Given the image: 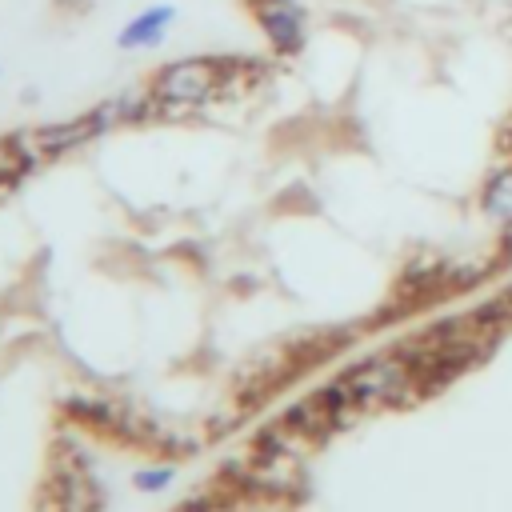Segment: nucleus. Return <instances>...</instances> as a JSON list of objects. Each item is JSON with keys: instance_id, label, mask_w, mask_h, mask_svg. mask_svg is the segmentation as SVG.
I'll return each instance as SVG.
<instances>
[{"instance_id": "f257e3e1", "label": "nucleus", "mask_w": 512, "mask_h": 512, "mask_svg": "<svg viewBox=\"0 0 512 512\" xmlns=\"http://www.w3.org/2000/svg\"><path fill=\"white\" fill-rule=\"evenodd\" d=\"M232 68H236V60H224V56H180V60L164 64L148 80V92L156 100V112H168L172 116V112L204 108L236 76Z\"/></svg>"}, {"instance_id": "f03ea898", "label": "nucleus", "mask_w": 512, "mask_h": 512, "mask_svg": "<svg viewBox=\"0 0 512 512\" xmlns=\"http://www.w3.org/2000/svg\"><path fill=\"white\" fill-rule=\"evenodd\" d=\"M96 132H104V120H100V112L92 108V112H84V116H76V120H68V124H40V128L16 132V136H12V148H16V156L24 160V168H32V164H40V160H52V156H60V152L80 148V144L92 140Z\"/></svg>"}, {"instance_id": "7ed1b4c3", "label": "nucleus", "mask_w": 512, "mask_h": 512, "mask_svg": "<svg viewBox=\"0 0 512 512\" xmlns=\"http://www.w3.org/2000/svg\"><path fill=\"white\" fill-rule=\"evenodd\" d=\"M248 8L280 56H292L304 48V12L296 0H248Z\"/></svg>"}, {"instance_id": "20e7f679", "label": "nucleus", "mask_w": 512, "mask_h": 512, "mask_svg": "<svg viewBox=\"0 0 512 512\" xmlns=\"http://www.w3.org/2000/svg\"><path fill=\"white\" fill-rule=\"evenodd\" d=\"M172 24H176V4H148V8H140V12L116 32V48H124V52L160 48Z\"/></svg>"}, {"instance_id": "39448f33", "label": "nucleus", "mask_w": 512, "mask_h": 512, "mask_svg": "<svg viewBox=\"0 0 512 512\" xmlns=\"http://www.w3.org/2000/svg\"><path fill=\"white\" fill-rule=\"evenodd\" d=\"M484 212L500 224H512V160L492 168V176L484 180Z\"/></svg>"}, {"instance_id": "423d86ee", "label": "nucleus", "mask_w": 512, "mask_h": 512, "mask_svg": "<svg viewBox=\"0 0 512 512\" xmlns=\"http://www.w3.org/2000/svg\"><path fill=\"white\" fill-rule=\"evenodd\" d=\"M20 172H24V160L16 156L12 140H0V192H4V188H12Z\"/></svg>"}, {"instance_id": "0eeeda50", "label": "nucleus", "mask_w": 512, "mask_h": 512, "mask_svg": "<svg viewBox=\"0 0 512 512\" xmlns=\"http://www.w3.org/2000/svg\"><path fill=\"white\" fill-rule=\"evenodd\" d=\"M172 480V468H144L140 476H136V488L140 492H156V488H164Z\"/></svg>"}, {"instance_id": "6e6552de", "label": "nucleus", "mask_w": 512, "mask_h": 512, "mask_svg": "<svg viewBox=\"0 0 512 512\" xmlns=\"http://www.w3.org/2000/svg\"><path fill=\"white\" fill-rule=\"evenodd\" d=\"M500 148L508 152V160H512V116L504 120V132H500Z\"/></svg>"}, {"instance_id": "1a4fd4ad", "label": "nucleus", "mask_w": 512, "mask_h": 512, "mask_svg": "<svg viewBox=\"0 0 512 512\" xmlns=\"http://www.w3.org/2000/svg\"><path fill=\"white\" fill-rule=\"evenodd\" d=\"M244 4H248V0H244Z\"/></svg>"}]
</instances>
